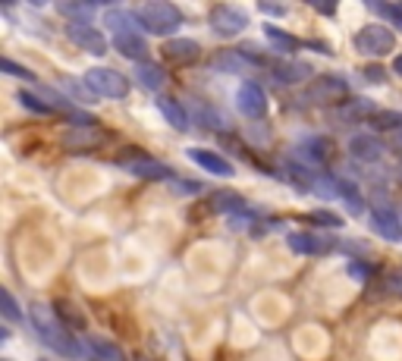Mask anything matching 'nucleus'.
<instances>
[{
	"mask_svg": "<svg viewBox=\"0 0 402 361\" xmlns=\"http://www.w3.org/2000/svg\"><path fill=\"white\" fill-rule=\"evenodd\" d=\"M28 317H32V327H35V333L42 336V342L51 346V352L63 355V358H85L82 342L69 333V327L60 320L57 308L44 305V302H32Z\"/></svg>",
	"mask_w": 402,
	"mask_h": 361,
	"instance_id": "obj_1",
	"label": "nucleus"
},
{
	"mask_svg": "<svg viewBox=\"0 0 402 361\" xmlns=\"http://www.w3.org/2000/svg\"><path fill=\"white\" fill-rule=\"evenodd\" d=\"M136 16H138V22H142L145 32L161 35V38L176 35L179 26H183V13H179L173 3H164V0H151V3L138 7Z\"/></svg>",
	"mask_w": 402,
	"mask_h": 361,
	"instance_id": "obj_2",
	"label": "nucleus"
},
{
	"mask_svg": "<svg viewBox=\"0 0 402 361\" xmlns=\"http://www.w3.org/2000/svg\"><path fill=\"white\" fill-rule=\"evenodd\" d=\"M85 85H89V91L98 98H126L129 95L126 75H120L116 69H107V66H91L89 73H85Z\"/></svg>",
	"mask_w": 402,
	"mask_h": 361,
	"instance_id": "obj_3",
	"label": "nucleus"
},
{
	"mask_svg": "<svg viewBox=\"0 0 402 361\" xmlns=\"http://www.w3.org/2000/svg\"><path fill=\"white\" fill-rule=\"evenodd\" d=\"M396 48V38L387 26L374 22V26H365L358 35H355V50L365 57H387L390 50Z\"/></svg>",
	"mask_w": 402,
	"mask_h": 361,
	"instance_id": "obj_4",
	"label": "nucleus"
},
{
	"mask_svg": "<svg viewBox=\"0 0 402 361\" xmlns=\"http://www.w3.org/2000/svg\"><path fill=\"white\" fill-rule=\"evenodd\" d=\"M208 22H211V28L220 38H236V35H242L248 28L246 10L232 7V3H217V7L208 13Z\"/></svg>",
	"mask_w": 402,
	"mask_h": 361,
	"instance_id": "obj_5",
	"label": "nucleus"
},
{
	"mask_svg": "<svg viewBox=\"0 0 402 361\" xmlns=\"http://www.w3.org/2000/svg\"><path fill=\"white\" fill-rule=\"evenodd\" d=\"M305 98L311 104H346L349 101V85L342 82L340 75H318L308 85Z\"/></svg>",
	"mask_w": 402,
	"mask_h": 361,
	"instance_id": "obj_6",
	"label": "nucleus"
},
{
	"mask_svg": "<svg viewBox=\"0 0 402 361\" xmlns=\"http://www.w3.org/2000/svg\"><path fill=\"white\" fill-rule=\"evenodd\" d=\"M120 167H123L129 176L136 179H151V183H170L173 179V170L170 167H164L161 160H154V157H145V154H132V157H123L120 160Z\"/></svg>",
	"mask_w": 402,
	"mask_h": 361,
	"instance_id": "obj_7",
	"label": "nucleus"
},
{
	"mask_svg": "<svg viewBox=\"0 0 402 361\" xmlns=\"http://www.w3.org/2000/svg\"><path fill=\"white\" fill-rule=\"evenodd\" d=\"M236 107H239V113L248 116V120H261V116L267 113V91L261 89L258 82L246 79V82L236 89Z\"/></svg>",
	"mask_w": 402,
	"mask_h": 361,
	"instance_id": "obj_8",
	"label": "nucleus"
},
{
	"mask_svg": "<svg viewBox=\"0 0 402 361\" xmlns=\"http://www.w3.org/2000/svg\"><path fill=\"white\" fill-rule=\"evenodd\" d=\"M66 38L75 44V48H82L85 54H95V57L107 54V38H104L95 26H89V22H69Z\"/></svg>",
	"mask_w": 402,
	"mask_h": 361,
	"instance_id": "obj_9",
	"label": "nucleus"
},
{
	"mask_svg": "<svg viewBox=\"0 0 402 361\" xmlns=\"http://www.w3.org/2000/svg\"><path fill=\"white\" fill-rule=\"evenodd\" d=\"M104 138L107 136H104L98 126H69V129L60 136V145L66 151H73V154H85V151L98 148Z\"/></svg>",
	"mask_w": 402,
	"mask_h": 361,
	"instance_id": "obj_10",
	"label": "nucleus"
},
{
	"mask_svg": "<svg viewBox=\"0 0 402 361\" xmlns=\"http://www.w3.org/2000/svg\"><path fill=\"white\" fill-rule=\"evenodd\" d=\"M286 246L293 248L295 254H327L334 248V242L324 236H311V232H289Z\"/></svg>",
	"mask_w": 402,
	"mask_h": 361,
	"instance_id": "obj_11",
	"label": "nucleus"
},
{
	"mask_svg": "<svg viewBox=\"0 0 402 361\" xmlns=\"http://www.w3.org/2000/svg\"><path fill=\"white\" fill-rule=\"evenodd\" d=\"M161 50H164V57L170 63H176V66H183V63H195L198 57H201V44L192 41V38H170Z\"/></svg>",
	"mask_w": 402,
	"mask_h": 361,
	"instance_id": "obj_12",
	"label": "nucleus"
},
{
	"mask_svg": "<svg viewBox=\"0 0 402 361\" xmlns=\"http://www.w3.org/2000/svg\"><path fill=\"white\" fill-rule=\"evenodd\" d=\"M349 154L361 164H374L383 157V142L377 136H352L349 138Z\"/></svg>",
	"mask_w": 402,
	"mask_h": 361,
	"instance_id": "obj_13",
	"label": "nucleus"
},
{
	"mask_svg": "<svg viewBox=\"0 0 402 361\" xmlns=\"http://www.w3.org/2000/svg\"><path fill=\"white\" fill-rule=\"evenodd\" d=\"M189 160L198 164L201 170L214 173V176H232V164L226 157H220L217 151H205V148H189Z\"/></svg>",
	"mask_w": 402,
	"mask_h": 361,
	"instance_id": "obj_14",
	"label": "nucleus"
},
{
	"mask_svg": "<svg viewBox=\"0 0 402 361\" xmlns=\"http://www.w3.org/2000/svg\"><path fill=\"white\" fill-rule=\"evenodd\" d=\"M371 226H374V232L381 239H387V242H399L402 239L399 217H396L393 211H387V207H374V211H371Z\"/></svg>",
	"mask_w": 402,
	"mask_h": 361,
	"instance_id": "obj_15",
	"label": "nucleus"
},
{
	"mask_svg": "<svg viewBox=\"0 0 402 361\" xmlns=\"http://www.w3.org/2000/svg\"><path fill=\"white\" fill-rule=\"evenodd\" d=\"M104 26L113 32V38H120V35H138V16L136 13H129V10H107L104 13Z\"/></svg>",
	"mask_w": 402,
	"mask_h": 361,
	"instance_id": "obj_16",
	"label": "nucleus"
},
{
	"mask_svg": "<svg viewBox=\"0 0 402 361\" xmlns=\"http://www.w3.org/2000/svg\"><path fill=\"white\" fill-rule=\"evenodd\" d=\"M157 110L164 113V120L173 126L176 132H185L189 129V113L183 110V104L176 98H157Z\"/></svg>",
	"mask_w": 402,
	"mask_h": 361,
	"instance_id": "obj_17",
	"label": "nucleus"
},
{
	"mask_svg": "<svg viewBox=\"0 0 402 361\" xmlns=\"http://www.w3.org/2000/svg\"><path fill=\"white\" fill-rule=\"evenodd\" d=\"M136 75H138V85H142V89H148V91H161V89H164V82H167L164 66H161V63H151V60L138 63Z\"/></svg>",
	"mask_w": 402,
	"mask_h": 361,
	"instance_id": "obj_18",
	"label": "nucleus"
},
{
	"mask_svg": "<svg viewBox=\"0 0 402 361\" xmlns=\"http://www.w3.org/2000/svg\"><path fill=\"white\" fill-rule=\"evenodd\" d=\"M377 113V107H374V101H368V98H352V101H346V104H340V110H336V116L340 120H365L368 123L371 116Z\"/></svg>",
	"mask_w": 402,
	"mask_h": 361,
	"instance_id": "obj_19",
	"label": "nucleus"
},
{
	"mask_svg": "<svg viewBox=\"0 0 402 361\" xmlns=\"http://www.w3.org/2000/svg\"><path fill=\"white\" fill-rule=\"evenodd\" d=\"M113 48L136 63H145V57H148V44L142 35H120V38H113Z\"/></svg>",
	"mask_w": 402,
	"mask_h": 361,
	"instance_id": "obj_20",
	"label": "nucleus"
},
{
	"mask_svg": "<svg viewBox=\"0 0 402 361\" xmlns=\"http://www.w3.org/2000/svg\"><path fill=\"white\" fill-rule=\"evenodd\" d=\"M327 154H330V145L324 142V138H305V142L299 145V157L308 167H320L327 160Z\"/></svg>",
	"mask_w": 402,
	"mask_h": 361,
	"instance_id": "obj_21",
	"label": "nucleus"
},
{
	"mask_svg": "<svg viewBox=\"0 0 402 361\" xmlns=\"http://www.w3.org/2000/svg\"><path fill=\"white\" fill-rule=\"evenodd\" d=\"M211 207L217 214H246V198L236 192H214Z\"/></svg>",
	"mask_w": 402,
	"mask_h": 361,
	"instance_id": "obj_22",
	"label": "nucleus"
},
{
	"mask_svg": "<svg viewBox=\"0 0 402 361\" xmlns=\"http://www.w3.org/2000/svg\"><path fill=\"white\" fill-rule=\"evenodd\" d=\"M264 38L280 50V54H295V50H299V38H293L289 32H283V28H277V26H264Z\"/></svg>",
	"mask_w": 402,
	"mask_h": 361,
	"instance_id": "obj_23",
	"label": "nucleus"
},
{
	"mask_svg": "<svg viewBox=\"0 0 402 361\" xmlns=\"http://www.w3.org/2000/svg\"><path fill=\"white\" fill-rule=\"evenodd\" d=\"M271 69H273V79H280V82H302V79L308 75V66H305V63L277 60Z\"/></svg>",
	"mask_w": 402,
	"mask_h": 361,
	"instance_id": "obj_24",
	"label": "nucleus"
},
{
	"mask_svg": "<svg viewBox=\"0 0 402 361\" xmlns=\"http://www.w3.org/2000/svg\"><path fill=\"white\" fill-rule=\"evenodd\" d=\"M368 126L377 129V132H393V129L402 132V113L399 110H377V113L368 120Z\"/></svg>",
	"mask_w": 402,
	"mask_h": 361,
	"instance_id": "obj_25",
	"label": "nucleus"
},
{
	"mask_svg": "<svg viewBox=\"0 0 402 361\" xmlns=\"http://www.w3.org/2000/svg\"><path fill=\"white\" fill-rule=\"evenodd\" d=\"M89 349L95 352L98 361H126L123 349L113 346V342H107V340H89Z\"/></svg>",
	"mask_w": 402,
	"mask_h": 361,
	"instance_id": "obj_26",
	"label": "nucleus"
},
{
	"mask_svg": "<svg viewBox=\"0 0 402 361\" xmlns=\"http://www.w3.org/2000/svg\"><path fill=\"white\" fill-rule=\"evenodd\" d=\"M336 195H340L342 201H346V207H349L352 214H361V211H365V201H361L358 189H355V185H349L346 179H336Z\"/></svg>",
	"mask_w": 402,
	"mask_h": 361,
	"instance_id": "obj_27",
	"label": "nucleus"
},
{
	"mask_svg": "<svg viewBox=\"0 0 402 361\" xmlns=\"http://www.w3.org/2000/svg\"><path fill=\"white\" fill-rule=\"evenodd\" d=\"M57 10L73 22H89V16L95 13V7H85V3H57Z\"/></svg>",
	"mask_w": 402,
	"mask_h": 361,
	"instance_id": "obj_28",
	"label": "nucleus"
},
{
	"mask_svg": "<svg viewBox=\"0 0 402 361\" xmlns=\"http://www.w3.org/2000/svg\"><path fill=\"white\" fill-rule=\"evenodd\" d=\"M0 311H3V317H7V320H13V324H19V320H22L19 305H16V299L7 293V289L0 293Z\"/></svg>",
	"mask_w": 402,
	"mask_h": 361,
	"instance_id": "obj_29",
	"label": "nucleus"
},
{
	"mask_svg": "<svg viewBox=\"0 0 402 361\" xmlns=\"http://www.w3.org/2000/svg\"><path fill=\"white\" fill-rule=\"evenodd\" d=\"M16 98H19V104H22V107H28L32 113H51V110H54L51 104H44L38 95H32V91H19Z\"/></svg>",
	"mask_w": 402,
	"mask_h": 361,
	"instance_id": "obj_30",
	"label": "nucleus"
},
{
	"mask_svg": "<svg viewBox=\"0 0 402 361\" xmlns=\"http://www.w3.org/2000/svg\"><path fill=\"white\" fill-rule=\"evenodd\" d=\"M308 220H311V223L327 226V230H340V226H342V217H340V214H334V211H311V214H308Z\"/></svg>",
	"mask_w": 402,
	"mask_h": 361,
	"instance_id": "obj_31",
	"label": "nucleus"
},
{
	"mask_svg": "<svg viewBox=\"0 0 402 361\" xmlns=\"http://www.w3.org/2000/svg\"><path fill=\"white\" fill-rule=\"evenodd\" d=\"M0 69H3L7 75H13V79H26V82H32V79H35L32 69H26V66H19V63H13L10 57H3V60H0Z\"/></svg>",
	"mask_w": 402,
	"mask_h": 361,
	"instance_id": "obj_32",
	"label": "nucleus"
},
{
	"mask_svg": "<svg viewBox=\"0 0 402 361\" xmlns=\"http://www.w3.org/2000/svg\"><path fill=\"white\" fill-rule=\"evenodd\" d=\"M198 116L208 123V129H226V126H230V120L220 116L217 110H211V107H198Z\"/></svg>",
	"mask_w": 402,
	"mask_h": 361,
	"instance_id": "obj_33",
	"label": "nucleus"
},
{
	"mask_svg": "<svg viewBox=\"0 0 402 361\" xmlns=\"http://www.w3.org/2000/svg\"><path fill=\"white\" fill-rule=\"evenodd\" d=\"M383 289H387V295H393V299H402V270L387 273V279H383Z\"/></svg>",
	"mask_w": 402,
	"mask_h": 361,
	"instance_id": "obj_34",
	"label": "nucleus"
},
{
	"mask_svg": "<svg viewBox=\"0 0 402 361\" xmlns=\"http://www.w3.org/2000/svg\"><path fill=\"white\" fill-rule=\"evenodd\" d=\"M57 314H60V320H69V324H75V327H82L85 324L82 314L75 311L73 305H66V302H57Z\"/></svg>",
	"mask_w": 402,
	"mask_h": 361,
	"instance_id": "obj_35",
	"label": "nucleus"
},
{
	"mask_svg": "<svg viewBox=\"0 0 402 361\" xmlns=\"http://www.w3.org/2000/svg\"><path fill=\"white\" fill-rule=\"evenodd\" d=\"M346 270H349V277L358 279V283H365V279L371 277V267H368V264H361V261H349Z\"/></svg>",
	"mask_w": 402,
	"mask_h": 361,
	"instance_id": "obj_36",
	"label": "nucleus"
},
{
	"mask_svg": "<svg viewBox=\"0 0 402 361\" xmlns=\"http://www.w3.org/2000/svg\"><path fill=\"white\" fill-rule=\"evenodd\" d=\"M365 79H368V82H383L387 73H383L381 66H368V69H365Z\"/></svg>",
	"mask_w": 402,
	"mask_h": 361,
	"instance_id": "obj_37",
	"label": "nucleus"
},
{
	"mask_svg": "<svg viewBox=\"0 0 402 361\" xmlns=\"http://www.w3.org/2000/svg\"><path fill=\"white\" fill-rule=\"evenodd\" d=\"M170 189L173 192H198V185H189V183H179V179H170Z\"/></svg>",
	"mask_w": 402,
	"mask_h": 361,
	"instance_id": "obj_38",
	"label": "nucleus"
},
{
	"mask_svg": "<svg viewBox=\"0 0 402 361\" xmlns=\"http://www.w3.org/2000/svg\"><path fill=\"white\" fill-rule=\"evenodd\" d=\"M261 10H264V13H271V16H283V13H286L283 7H271V3H261Z\"/></svg>",
	"mask_w": 402,
	"mask_h": 361,
	"instance_id": "obj_39",
	"label": "nucleus"
},
{
	"mask_svg": "<svg viewBox=\"0 0 402 361\" xmlns=\"http://www.w3.org/2000/svg\"><path fill=\"white\" fill-rule=\"evenodd\" d=\"M318 13H336L334 3H318Z\"/></svg>",
	"mask_w": 402,
	"mask_h": 361,
	"instance_id": "obj_40",
	"label": "nucleus"
},
{
	"mask_svg": "<svg viewBox=\"0 0 402 361\" xmlns=\"http://www.w3.org/2000/svg\"><path fill=\"white\" fill-rule=\"evenodd\" d=\"M393 73H396V75H402V54L393 60Z\"/></svg>",
	"mask_w": 402,
	"mask_h": 361,
	"instance_id": "obj_41",
	"label": "nucleus"
},
{
	"mask_svg": "<svg viewBox=\"0 0 402 361\" xmlns=\"http://www.w3.org/2000/svg\"><path fill=\"white\" fill-rule=\"evenodd\" d=\"M399 145H402V132H399Z\"/></svg>",
	"mask_w": 402,
	"mask_h": 361,
	"instance_id": "obj_42",
	"label": "nucleus"
},
{
	"mask_svg": "<svg viewBox=\"0 0 402 361\" xmlns=\"http://www.w3.org/2000/svg\"><path fill=\"white\" fill-rule=\"evenodd\" d=\"M399 10H402V0H399Z\"/></svg>",
	"mask_w": 402,
	"mask_h": 361,
	"instance_id": "obj_43",
	"label": "nucleus"
}]
</instances>
